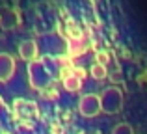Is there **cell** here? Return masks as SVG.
<instances>
[{"mask_svg":"<svg viewBox=\"0 0 147 134\" xmlns=\"http://www.w3.org/2000/svg\"><path fill=\"white\" fill-rule=\"evenodd\" d=\"M80 82H82V80H78L75 75H69L67 78H63V86H65V90H69V91L80 90Z\"/></svg>","mask_w":147,"mask_h":134,"instance_id":"1","label":"cell"},{"mask_svg":"<svg viewBox=\"0 0 147 134\" xmlns=\"http://www.w3.org/2000/svg\"><path fill=\"white\" fill-rule=\"evenodd\" d=\"M106 75H108L106 65H100V63H93V65H91V76H95V78H104Z\"/></svg>","mask_w":147,"mask_h":134,"instance_id":"2","label":"cell"},{"mask_svg":"<svg viewBox=\"0 0 147 134\" xmlns=\"http://www.w3.org/2000/svg\"><path fill=\"white\" fill-rule=\"evenodd\" d=\"M95 60H97L95 63H100V65H106V63L110 62V54H108L106 51H99L97 54H95Z\"/></svg>","mask_w":147,"mask_h":134,"instance_id":"3","label":"cell"},{"mask_svg":"<svg viewBox=\"0 0 147 134\" xmlns=\"http://www.w3.org/2000/svg\"><path fill=\"white\" fill-rule=\"evenodd\" d=\"M73 75H75L78 80H84L88 76V73H86V69H82V67H73Z\"/></svg>","mask_w":147,"mask_h":134,"instance_id":"4","label":"cell"},{"mask_svg":"<svg viewBox=\"0 0 147 134\" xmlns=\"http://www.w3.org/2000/svg\"><path fill=\"white\" fill-rule=\"evenodd\" d=\"M97 134H100V132H97Z\"/></svg>","mask_w":147,"mask_h":134,"instance_id":"5","label":"cell"}]
</instances>
